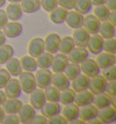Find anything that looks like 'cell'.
<instances>
[{"label": "cell", "instance_id": "6da1fadb", "mask_svg": "<svg viewBox=\"0 0 116 124\" xmlns=\"http://www.w3.org/2000/svg\"><path fill=\"white\" fill-rule=\"evenodd\" d=\"M19 81H20V85L22 88V92L26 94H29L35 88H37L36 81H35V76L33 74V72H27V71L21 72L19 74Z\"/></svg>", "mask_w": 116, "mask_h": 124}, {"label": "cell", "instance_id": "7a4b0ae2", "mask_svg": "<svg viewBox=\"0 0 116 124\" xmlns=\"http://www.w3.org/2000/svg\"><path fill=\"white\" fill-rule=\"evenodd\" d=\"M4 88H5L6 96L9 99H19L22 94V88L20 85V81L19 79H15V77L11 78Z\"/></svg>", "mask_w": 116, "mask_h": 124}, {"label": "cell", "instance_id": "3957f363", "mask_svg": "<svg viewBox=\"0 0 116 124\" xmlns=\"http://www.w3.org/2000/svg\"><path fill=\"white\" fill-rule=\"evenodd\" d=\"M35 81H36V86L37 88L44 89L46 86L51 85V77L52 73L49 69H37L35 71Z\"/></svg>", "mask_w": 116, "mask_h": 124}, {"label": "cell", "instance_id": "277c9868", "mask_svg": "<svg viewBox=\"0 0 116 124\" xmlns=\"http://www.w3.org/2000/svg\"><path fill=\"white\" fill-rule=\"evenodd\" d=\"M103 39L105 38L102 37L100 34H94V35H91L88 39V43H87V46L88 48V52H91L92 54H99L100 52L103 51Z\"/></svg>", "mask_w": 116, "mask_h": 124}, {"label": "cell", "instance_id": "5b68a950", "mask_svg": "<svg viewBox=\"0 0 116 124\" xmlns=\"http://www.w3.org/2000/svg\"><path fill=\"white\" fill-rule=\"evenodd\" d=\"M1 30L4 31V34H5V36L7 38H16L22 34L23 27L19 21H11L7 22L6 26Z\"/></svg>", "mask_w": 116, "mask_h": 124}, {"label": "cell", "instance_id": "8992f818", "mask_svg": "<svg viewBox=\"0 0 116 124\" xmlns=\"http://www.w3.org/2000/svg\"><path fill=\"white\" fill-rule=\"evenodd\" d=\"M44 39L41 37H34L28 43V54L34 58L39 57L42 52H44Z\"/></svg>", "mask_w": 116, "mask_h": 124}, {"label": "cell", "instance_id": "52a82bcc", "mask_svg": "<svg viewBox=\"0 0 116 124\" xmlns=\"http://www.w3.org/2000/svg\"><path fill=\"white\" fill-rule=\"evenodd\" d=\"M106 85H107V80L102 76L96 74V76H93L89 78L88 89L93 94L103 93L106 91Z\"/></svg>", "mask_w": 116, "mask_h": 124}, {"label": "cell", "instance_id": "ba28073f", "mask_svg": "<svg viewBox=\"0 0 116 124\" xmlns=\"http://www.w3.org/2000/svg\"><path fill=\"white\" fill-rule=\"evenodd\" d=\"M88 58V50L83 46H74L71 50V52L67 54V59L71 63H76V64H81L84 60Z\"/></svg>", "mask_w": 116, "mask_h": 124}, {"label": "cell", "instance_id": "9c48e42d", "mask_svg": "<svg viewBox=\"0 0 116 124\" xmlns=\"http://www.w3.org/2000/svg\"><path fill=\"white\" fill-rule=\"evenodd\" d=\"M44 39V49L46 52L50 54H57L58 52V45H59V41H61V36L56 32H51L48 34Z\"/></svg>", "mask_w": 116, "mask_h": 124}, {"label": "cell", "instance_id": "30bf717a", "mask_svg": "<svg viewBox=\"0 0 116 124\" xmlns=\"http://www.w3.org/2000/svg\"><path fill=\"white\" fill-rule=\"evenodd\" d=\"M29 102L36 110H39L42 106L46 102L44 91L41 88H35L31 93H29Z\"/></svg>", "mask_w": 116, "mask_h": 124}, {"label": "cell", "instance_id": "8fae6325", "mask_svg": "<svg viewBox=\"0 0 116 124\" xmlns=\"http://www.w3.org/2000/svg\"><path fill=\"white\" fill-rule=\"evenodd\" d=\"M89 36L91 35L88 34V31L83 27L74 29L73 34H72V38H73V42L76 44V46H83V48L87 46Z\"/></svg>", "mask_w": 116, "mask_h": 124}, {"label": "cell", "instance_id": "7c38bea8", "mask_svg": "<svg viewBox=\"0 0 116 124\" xmlns=\"http://www.w3.org/2000/svg\"><path fill=\"white\" fill-rule=\"evenodd\" d=\"M67 63H69V59H67V56L64 54H57L54 56L52 58V62H51V70L54 73H61V72H64L65 67H66Z\"/></svg>", "mask_w": 116, "mask_h": 124}, {"label": "cell", "instance_id": "4fadbf2b", "mask_svg": "<svg viewBox=\"0 0 116 124\" xmlns=\"http://www.w3.org/2000/svg\"><path fill=\"white\" fill-rule=\"evenodd\" d=\"M98 118L101 123H114L116 122V109L113 106H108L106 108H101L98 110Z\"/></svg>", "mask_w": 116, "mask_h": 124}, {"label": "cell", "instance_id": "5bb4252c", "mask_svg": "<svg viewBox=\"0 0 116 124\" xmlns=\"http://www.w3.org/2000/svg\"><path fill=\"white\" fill-rule=\"evenodd\" d=\"M101 21L98 20L93 14H86L84 16V24L83 27L88 31L89 35H94V34H99V28Z\"/></svg>", "mask_w": 116, "mask_h": 124}, {"label": "cell", "instance_id": "9a60e30c", "mask_svg": "<svg viewBox=\"0 0 116 124\" xmlns=\"http://www.w3.org/2000/svg\"><path fill=\"white\" fill-rule=\"evenodd\" d=\"M80 69H81V73L88 76L89 78L96 74H100V69L99 65L96 64V62L91 58H86L83 63L80 64Z\"/></svg>", "mask_w": 116, "mask_h": 124}, {"label": "cell", "instance_id": "2e32d148", "mask_svg": "<svg viewBox=\"0 0 116 124\" xmlns=\"http://www.w3.org/2000/svg\"><path fill=\"white\" fill-rule=\"evenodd\" d=\"M51 85L55 86L58 91H64V89H66V88L71 86V80L63 72H61V73H52Z\"/></svg>", "mask_w": 116, "mask_h": 124}, {"label": "cell", "instance_id": "e0dca14e", "mask_svg": "<svg viewBox=\"0 0 116 124\" xmlns=\"http://www.w3.org/2000/svg\"><path fill=\"white\" fill-rule=\"evenodd\" d=\"M93 99H94L93 93L91 92L89 89H84V91H80V92H76L74 103L80 108V107H83V106L93 103Z\"/></svg>", "mask_w": 116, "mask_h": 124}, {"label": "cell", "instance_id": "ac0fdd59", "mask_svg": "<svg viewBox=\"0 0 116 124\" xmlns=\"http://www.w3.org/2000/svg\"><path fill=\"white\" fill-rule=\"evenodd\" d=\"M65 22L67 23V26L72 29H77V28H81L84 24V15L78 13L76 11H70L67 12Z\"/></svg>", "mask_w": 116, "mask_h": 124}, {"label": "cell", "instance_id": "d6986e66", "mask_svg": "<svg viewBox=\"0 0 116 124\" xmlns=\"http://www.w3.org/2000/svg\"><path fill=\"white\" fill-rule=\"evenodd\" d=\"M98 110L99 109L96 108L93 103L83 106V107L79 108V118L85 121V122H89L91 119L95 118L98 116Z\"/></svg>", "mask_w": 116, "mask_h": 124}, {"label": "cell", "instance_id": "ffe728a7", "mask_svg": "<svg viewBox=\"0 0 116 124\" xmlns=\"http://www.w3.org/2000/svg\"><path fill=\"white\" fill-rule=\"evenodd\" d=\"M36 114V109L34 108L31 104H22V107L20 108L17 116L20 119V123H30V121Z\"/></svg>", "mask_w": 116, "mask_h": 124}, {"label": "cell", "instance_id": "44dd1931", "mask_svg": "<svg viewBox=\"0 0 116 124\" xmlns=\"http://www.w3.org/2000/svg\"><path fill=\"white\" fill-rule=\"evenodd\" d=\"M96 64L99 65L100 69H106L109 67L111 65H114L116 63V56L115 54H109V52H100L99 54H96Z\"/></svg>", "mask_w": 116, "mask_h": 124}, {"label": "cell", "instance_id": "7402d4cb", "mask_svg": "<svg viewBox=\"0 0 116 124\" xmlns=\"http://www.w3.org/2000/svg\"><path fill=\"white\" fill-rule=\"evenodd\" d=\"M88 85H89V77L80 73L78 74L73 80H71V86L72 89L74 92H80L84 89H88Z\"/></svg>", "mask_w": 116, "mask_h": 124}, {"label": "cell", "instance_id": "603a6c76", "mask_svg": "<svg viewBox=\"0 0 116 124\" xmlns=\"http://www.w3.org/2000/svg\"><path fill=\"white\" fill-rule=\"evenodd\" d=\"M61 113L65 117L67 123H71L72 121L79 118V107L74 102L70 103V104H65Z\"/></svg>", "mask_w": 116, "mask_h": 124}, {"label": "cell", "instance_id": "cb8c5ba5", "mask_svg": "<svg viewBox=\"0 0 116 124\" xmlns=\"http://www.w3.org/2000/svg\"><path fill=\"white\" fill-rule=\"evenodd\" d=\"M41 113L43 116H45L46 118H49L51 116H55L57 114H61L62 111V107L58 102H50V101H46V102L42 106V108L39 109Z\"/></svg>", "mask_w": 116, "mask_h": 124}, {"label": "cell", "instance_id": "d4e9b609", "mask_svg": "<svg viewBox=\"0 0 116 124\" xmlns=\"http://www.w3.org/2000/svg\"><path fill=\"white\" fill-rule=\"evenodd\" d=\"M67 9L63 8L61 6H57L55 9L50 12V15H49V19L51 20L52 23L55 24H62L65 22V19H66V15H67Z\"/></svg>", "mask_w": 116, "mask_h": 124}, {"label": "cell", "instance_id": "484cf974", "mask_svg": "<svg viewBox=\"0 0 116 124\" xmlns=\"http://www.w3.org/2000/svg\"><path fill=\"white\" fill-rule=\"evenodd\" d=\"M23 103L19 100V99H9L7 97L5 102L1 104V107L4 108L6 114H17L20 108L22 107Z\"/></svg>", "mask_w": 116, "mask_h": 124}, {"label": "cell", "instance_id": "4316f807", "mask_svg": "<svg viewBox=\"0 0 116 124\" xmlns=\"http://www.w3.org/2000/svg\"><path fill=\"white\" fill-rule=\"evenodd\" d=\"M5 12H6V14H7L8 20H11V21H17V20H20L23 14L20 4H14V2H9V5L6 7Z\"/></svg>", "mask_w": 116, "mask_h": 124}, {"label": "cell", "instance_id": "83f0119b", "mask_svg": "<svg viewBox=\"0 0 116 124\" xmlns=\"http://www.w3.org/2000/svg\"><path fill=\"white\" fill-rule=\"evenodd\" d=\"M5 65H6V70L8 71V73L11 74V77H19V74L22 72L20 59L15 58L14 56L7 60L5 63Z\"/></svg>", "mask_w": 116, "mask_h": 124}, {"label": "cell", "instance_id": "f1b7e54d", "mask_svg": "<svg viewBox=\"0 0 116 124\" xmlns=\"http://www.w3.org/2000/svg\"><path fill=\"white\" fill-rule=\"evenodd\" d=\"M20 6L23 13L33 14L41 9V1L39 0H21Z\"/></svg>", "mask_w": 116, "mask_h": 124}, {"label": "cell", "instance_id": "f546056e", "mask_svg": "<svg viewBox=\"0 0 116 124\" xmlns=\"http://www.w3.org/2000/svg\"><path fill=\"white\" fill-rule=\"evenodd\" d=\"M93 104L98 109L106 108L108 106H111V96L108 95L106 92L99 93V94H94Z\"/></svg>", "mask_w": 116, "mask_h": 124}, {"label": "cell", "instance_id": "4dcf8cb0", "mask_svg": "<svg viewBox=\"0 0 116 124\" xmlns=\"http://www.w3.org/2000/svg\"><path fill=\"white\" fill-rule=\"evenodd\" d=\"M99 34L105 39L115 37V26L111 24L109 21H102L100 23Z\"/></svg>", "mask_w": 116, "mask_h": 124}, {"label": "cell", "instance_id": "1f68e13d", "mask_svg": "<svg viewBox=\"0 0 116 124\" xmlns=\"http://www.w3.org/2000/svg\"><path fill=\"white\" fill-rule=\"evenodd\" d=\"M74 46H76V44L73 42L72 36H64V37H61L59 45H58V51L61 54H64L67 56Z\"/></svg>", "mask_w": 116, "mask_h": 124}, {"label": "cell", "instance_id": "d6a6232c", "mask_svg": "<svg viewBox=\"0 0 116 124\" xmlns=\"http://www.w3.org/2000/svg\"><path fill=\"white\" fill-rule=\"evenodd\" d=\"M20 63H21V67H22V71H27V72H35L37 70V64H36V59L31 57V56H23L22 58L20 59Z\"/></svg>", "mask_w": 116, "mask_h": 124}, {"label": "cell", "instance_id": "836d02e7", "mask_svg": "<svg viewBox=\"0 0 116 124\" xmlns=\"http://www.w3.org/2000/svg\"><path fill=\"white\" fill-rule=\"evenodd\" d=\"M52 58H54V54H50V52H42L39 57H36V64H37V67L39 69H50L51 66V62H52Z\"/></svg>", "mask_w": 116, "mask_h": 124}, {"label": "cell", "instance_id": "e575fe53", "mask_svg": "<svg viewBox=\"0 0 116 124\" xmlns=\"http://www.w3.org/2000/svg\"><path fill=\"white\" fill-rule=\"evenodd\" d=\"M92 7H93V5H92L91 0H76L73 9L80 14H83V15H86L92 11Z\"/></svg>", "mask_w": 116, "mask_h": 124}, {"label": "cell", "instance_id": "d590c367", "mask_svg": "<svg viewBox=\"0 0 116 124\" xmlns=\"http://www.w3.org/2000/svg\"><path fill=\"white\" fill-rule=\"evenodd\" d=\"M74 95H76V92L72 89V88H66L64 91H61L59 92V102L65 106V104H70V103L74 102Z\"/></svg>", "mask_w": 116, "mask_h": 124}, {"label": "cell", "instance_id": "8d00e7d4", "mask_svg": "<svg viewBox=\"0 0 116 124\" xmlns=\"http://www.w3.org/2000/svg\"><path fill=\"white\" fill-rule=\"evenodd\" d=\"M63 73H64V74H65L70 80H73L78 74H80V73H81V69H80L79 64H76V63H71V62H69Z\"/></svg>", "mask_w": 116, "mask_h": 124}, {"label": "cell", "instance_id": "74e56055", "mask_svg": "<svg viewBox=\"0 0 116 124\" xmlns=\"http://www.w3.org/2000/svg\"><path fill=\"white\" fill-rule=\"evenodd\" d=\"M13 56H14V49L12 45L5 43L0 46V65H4Z\"/></svg>", "mask_w": 116, "mask_h": 124}, {"label": "cell", "instance_id": "f35d334b", "mask_svg": "<svg viewBox=\"0 0 116 124\" xmlns=\"http://www.w3.org/2000/svg\"><path fill=\"white\" fill-rule=\"evenodd\" d=\"M44 91V95H45V99L46 101H50V102H59V92L55 86L52 85H49L46 86L43 89Z\"/></svg>", "mask_w": 116, "mask_h": 124}, {"label": "cell", "instance_id": "ab89813d", "mask_svg": "<svg viewBox=\"0 0 116 124\" xmlns=\"http://www.w3.org/2000/svg\"><path fill=\"white\" fill-rule=\"evenodd\" d=\"M94 14L93 15L100 20V21H107L108 20V16H109V8L107 7L106 5H100V6H95V8H94Z\"/></svg>", "mask_w": 116, "mask_h": 124}, {"label": "cell", "instance_id": "60d3db41", "mask_svg": "<svg viewBox=\"0 0 116 124\" xmlns=\"http://www.w3.org/2000/svg\"><path fill=\"white\" fill-rule=\"evenodd\" d=\"M102 77H103L107 81L116 80V66H115V64L111 65V66H109V67L103 69Z\"/></svg>", "mask_w": 116, "mask_h": 124}, {"label": "cell", "instance_id": "b9f144b4", "mask_svg": "<svg viewBox=\"0 0 116 124\" xmlns=\"http://www.w3.org/2000/svg\"><path fill=\"white\" fill-rule=\"evenodd\" d=\"M103 51L109 52V54H116V39L113 38H107L103 39Z\"/></svg>", "mask_w": 116, "mask_h": 124}, {"label": "cell", "instance_id": "7bdbcfd3", "mask_svg": "<svg viewBox=\"0 0 116 124\" xmlns=\"http://www.w3.org/2000/svg\"><path fill=\"white\" fill-rule=\"evenodd\" d=\"M39 1H41V7L48 13H50L52 9H55L58 6L57 0H39Z\"/></svg>", "mask_w": 116, "mask_h": 124}, {"label": "cell", "instance_id": "ee69618b", "mask_svg": "<svg viewBox=\"0 0 116 124\" xmlns=\"http://www.w3.org/2000/svg\"><path fill=\"white\" fill-rule=\"evenodd\" d=\"M11 78V74L8 73V71L6 69H0V89H2L5 87V85L8 82Z\"/></svg>", "mask_w": 116, "mask_h": 124}, {"label": "cell", "instance_id": "f6af8a7d", "mask_svg": "<svg viewBox=\"0 0 116 124\" xmlns=\"http://www.w3.org/2000/svg\"><path fill=\"white\" fill-rule=\"evenodd\" d=\"M2 123L5 124H19L20 123V119L17 114H6L4 119H2Z\"/></svg>", "mask_w": 116, "mask_h": 124}, {"label": "cell", "instance_id": "bcb514c9", "mask_svg": "<svg viewBox=\"0 0 116 124\" xmlns=\"http://www.w3.org/2000/svg\"><path fill=\"white\" fill-rule=\"evenodd\" d=\"M48 123L49 124H66L67 121L65 119V117L61 115V114H57L55 116H51L48 118Z\"/></svg>", "mask_w": 116, "mask_h": 124}, {"label": "cell", "instance_id": "7dc6e473", "mask_svg": "<svg viewBox=\"0 0 116 124\" xmlns=\"http://www.w3.org/2000/svg\"><path fill=\"white\" fill-rule=\"evenodd\" d=\"M105 92L107 93L108 95H110V96H116V80L107 81Z\"/></svg>", "mask_w": 116, "mask_h": 124}, {"label": "cell", "instance_id": "c3c4849f", "mask_svg": "<svg viewBox=\"0 0 116 124\" xmlns=\"http://www.w3.org/2000/svg\"><path fill=\"white\" fill-rule=\"evenodd\" d=\"M57 2H58V6H61L67 11H71L74 7L76 0H57Z\"/></svg>", "mask_w": 116, "mask_h": 124}, {"label": "cell", "instance_id": "681fc988", "mask_svg": "<svg viewBox=\"0 0 116 124\" xmlns=\"http://www.w3.org/2000/svg\"><path fill=\"white\" fill-rule=\"evenodd\" d=\"M30 123H34V124H45L48 123V118L43 116L42 114H39V115H36L35 114V116L33 117V119L30 121Z\"/></svg>", "mask_w": 116, "mask_h": 124}, {"label": "cell", "instance_id": "f907efd6", "mask_svg": "<svg viewBox=\"0 0 116 124\" xmlns=\"http://www.w3.org/2000/svg\"><path fill=\"white\" fill-rule=\"evenodd\" d=\"M8 21H9V20H8V17H7L6 12L4 11V9H1V8H0V30L5 27L6 23H7Z\"/></svg>", "mask_w": 116, "mask_h": 124}, {"label": "cell", "instance_id": "816d5d0a", "mask_svg": "<svg viewBox=\"0 0 116 124\" xmlns=\"http://www.w3.org/2000/svg\"><path fill=\"white\" fill-rule=\"evenodd\" d=\"M107 21H109L111 24L116 26V11H110L109 16H108V20H107Z\"/></svg>", "mask_w": 116, "mask_h": 124}, {"label": "cell", "instance_id": "f5cc1de1", "mask_svg": "<svg viewBox=\"0 0 116 124\" xmlns=\"http://www.w3.org/2000/svg\"><path fill=\"white\" fill-rule=\"evenodd\" d=\"M106 6L109 8V11H116V0H107Z\"/></svg>", "mask_w": 116, "mask_h": 124}, {"label": "cell", "instance_id": "db71d44e", "mask_svg": "<svg viewBox=\"0 0 116 124\" xmlns=\"http://www.w3.org/2000/svg\"><path fill=\"white\" fill-rule=\"evenodd\" d=\"M6 39H7V37L5 36L4 31H2V30H0V46H1V45H4V44L6 43Z\"/></svg>", "mask_w": 116, "mask_h": 124}, {"label": "cell", "instance_id": "11a10c76", "mask_svg": "<svg viewBox=\"0 0 116 124\" xmlns=\"http://www.w3.org/2000/svg\"><path fill=\"white\" fill-rule=\"evenodd\" d=\"M91 1H92V5L100 6V5H106V1L107 0H91Z\"/></svg>", "mask_w": 116, "mask_h": 124}, {"label": "cell", "instance_id": "9f6ffc18", "mask_svg": "<svg viewBox=\"0 0 116 124\" xmlns=\"http://www.w3.org/2000/svg\"><path fill=\"white\" fill-rule=\"evenodd\" d=\"M7 99V96H6V94H5V92L4 91H1L0 89V106L2 104V103L5 102V100Z\"/></svg>", "mask_w": 116, "mask_h": 124}, {"label": "cell", "instance_id": "6f0895ef", "mask_svg": "<svg viewBox=\"0 0 116 124\" xmlns=\"http://www.w3.org/2000/svg\"><path fill=\"white\" fill-rule=\"evenodd\" d=\"M5 110H4V108L0 106V123H2V119H4V117H5Z\"/></svg>", "mask_w": 116, "mask_h": 124}, {"label": "cell", "instance_id": "680465c9", "mask_svg": "<svg viewBox=\"0 0 116 124\" xmlns=\"http://www.w3.org/2000/svg\"><path fill=\"white\" fill-rule=\"evenodd\" d=\"M6 1H9V2H14V4H20L21 0H6Z\"/></svg>", "mask_w": 116, "mask_h": 124}, {"label": "cell", "instance_id": "91938a15", "mask_svg": "<svg viewBox=\"0 0 116 124\" xmlns=\"http://www.w3.org/2000/svg\"><path fill=\"white\" fill-rule=\"evenodd\" d=\"M5 2H6V0H0V8L5 6Z\"/></svg>", "mask_w": 116, "mask_h": 124}]
</instances>
